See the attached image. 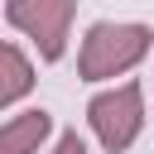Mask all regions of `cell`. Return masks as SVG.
Returning <instances> with one entry per match:
<instances>
[{"instance_id":"3","label":"cell","mask_w":154,"mask_h":154,"mask_svg":"<svg viewBox=\"0 0 154 154\" xmlns=\"http://www.w3.org/2000/svg\"><path fill=\"white\" fill-rule=\"evenodd\" d=\"M72 14H77L72 0H10V5H5V19L38 43V58H43V63H58V58H63Z\"/></svg>"},{"instance_id":"4","label":"cell","mask_w":154,"mask_h":154,"mask_svg":"<svg viewBox=\"0 0 154 154\" xmlns=\"http://www.w3.org/2000/svg\"><path fill=\"white\" fill-rule=\"evenodd\" d=\"M48 130H53V116L43 106H34V111H24V116L0 125V154H38Z\"/></svg>"},{"instance_id":"2","label":"cell","mask_w":154,"mask_h":154,"mask_svg":"<svg viewBox=\"0 0 154 154\" xmlns=\"http://www.w3.org/2000/svg\"><path fill=\"white\" fill-rule=\"evenodd\" d=\"M87 120H91L106 154H125L144 130V91H140V82H120L111 91H96L87 101Z\"/></svg>"},{"instance_id":"6","label":"cell","mask_w":154,"mask_h":154,"mask_svg":"<svg viewBox=\"0 0 154 154\" xmlns=\"http://www.w3.org/2000/svg\"><path fill=\"white\" fill-rule=\"evenodd\" d=\"M53 154H87V144H82V135H77V130H63Z\"/></svg>"},{"instance_id":"1","label":"cell","mask_w":154,"mask_h":154,"mask_svg":"<svg viewBox=\"0 0 154 154\" xmlns=\"http://www.w3.org/2000/svg\"><path fill=\"white\" fill-rule=\"evenodd\" d=\"M154 34L144 24H116V19H96L82 38V53H77V77L82 82H106V77H120L130 72L144 53H149Z\"/></svg>"},{"instance_id":"5","label":"cell","mask_w":154,"mask_h":154,"mask_svg":"<svg viewBox=\"0 0 154 154\" xmlns=\"http://www.w3.org/2000/svg\"><path fill=\"white\" fill-rule=\"evenodd\" d=\"M34 91V63L14 48V43H0V111L14 106L19 96Z\"/></svg>"}]
</instances>
